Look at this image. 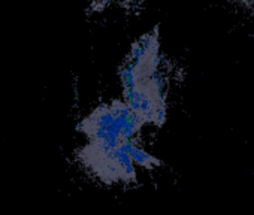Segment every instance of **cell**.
I'll return each mask as SVG.
<instances>
[{
	"instance_id": "6da1fadb",
	"label": "cell",
	"mask_w": 254,
	"mask_h": 215,
	"mask_svg": "<svg viewBox=\"0 0 254 215\" xmlns=\"http://www.w3.org/2000/svg\"><path fill=\"white\" fill-rule=\"evenodd\" d=\"M159 32L141 36L120 67L124 102L145 121L162 126L166 118V97L159 76Z\"/></svg>"
},
{
	"instance_id": "7a4b0ae2",
	"label": "cell",
	"mask_w": 254,
	"mask_h": 215,
	"mask_svg": "<svg viewBox=\"0 0 254 215\" xmlns=\"http://www.w3.org/2000/svg\"><path fill=\"white\" fill-rule=\"evenodd\" d=\"M145 121L123 100L99 105L81 120L78 129L85 136V147L97 150H117L136 141Z\"/></svg>"
},
{
	"instance_id": "3957f363",
	"label": "cell",
	"mask_w": 254,
	"mask_h": 215,
	"mask_svg": "<svg viewBox=\"0 0 254 215\" xmlns=\"http://www.w3.org/2000/svg\"><path fill=\"white\" fill-rule=\"evenodd\" d=\"M88 3H91L94 8H100V6H105L106 3H109L111 0H87ZM126 2H132V0H126Z\"/></svg>"
},
{
	"instance_id": "277c9868",
	"label": "cell",
	"mask_w": 254,
	"mask_h": 215,
	"mask_svg": "<svg viewBox=\"0 0 254 215\" xmlns=\"http://www.w3.org/2000/svg\"><path fill=\"white\" fill-rule=\"evenodd\" d=\"M242 2H244V3H245V5H247L253 12H254V0H242Z\"/></svg>"
}]
</instances>
